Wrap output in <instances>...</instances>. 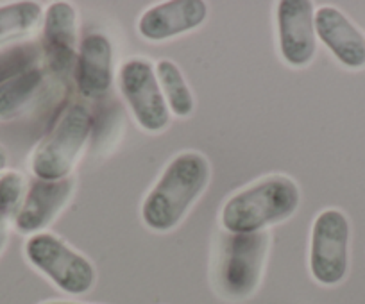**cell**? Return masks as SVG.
Returning a JSON list of instances; mask_svg holds the SVG:
<instances>
[{
  "label": "cell",
  "mask_w": 365,
  "mask_h": 304,
  "mask_svg": "<svg viewBox=\"0 0 365 304\" xmlns=\"http://www.w3.org/2000/svg\"><path fill=\"white\" fill-rule=\"evenodd\" d=\"M210 176L212 167L201 152L187 150L175 156L143 201L145 226L160 233L174 229L206 190Z\"/></svg>",
  "instance_id": "cell-1"
},
{
  "label": "cell",
  "mask_w": 365,
  "mask_h": 304,
  "mask_svg": "<svg viewBox=\"0 0 365 304\" xmlns=\"http://www.w3.org/2000/svg\"><path fill=\"white\" fill-rule=\"evenodd\" d=\"M299 202L301 192L290 177L270 176L235 194L224 204L220 222L233 235L265 231V227L290 219Z\"/></svg>",
  "instance_id": "cell-2"
},
{
  "label": "cell",
  "mask_w": 365,
  "mask_h": 304,
  "mask_svg": "<svg viewBox=\"0 0 365 304\" xmlns=\"http://www.w3.org/2000/svg\"><path fill=\"white\" fill-rule=\"evenodd\" d=\"M93 131V117L83 104H72L41 140L31 158L36 179L61 181L70 177Z\"/></svg>",
  "instance_id": "cell-3"
},
{
  "label": "cell",
  "mask_w": 365,
  "mask_h": 304,
  "mask_svg": "<svg viewBox=\"0 0 365 304\" xmlns=\"http://www.w3.org/2000/svg\"><path fill=\"white\" fill-rule=\"evenodd\" d=\"M267 251V231L224 235L217 249L213 268V279L220 295L231 300H240L255 293L262 279Z\"/></svg>",
  "instance_id": "cell-4"
},
{
  "label": "cell",
  "mask_w": 365,
  "mask_h": 304,
  "mask_svg": "<svg viewBox=\"0 0 365 304\" xmlns=\"http://www.w3.org/2000/svg\"><path fill=\"white\" fill-rule=\"evenodd\" d=\"M26 256L34 268L70 295H83L96 285V268L91 261L51 233L29 236Z\"/></svg>",
  "instance_id": "cell-5"
},
{
  "label": "cell",
  "mask_w": 365,
  "mask_h": 304,
  "mask_svg": "<svg viewBox=\"0 0 365 304\" xmlns=\"http://www.w3.org/2000/svg\"><path fill=\"white\" fill-rule=\"evenodd\" d=\"M349 265V222L340 209H324L312 227L310 271L321 285H339Z\"/></svg>",
  "instance_id": "cell-6"
},
{
  "label": "cell",
  "mask_w": 365,
  "mask_h": 304,
  "mask_svg": "<svg viewBox=\"0 0 365 304\" xmlns=\"http://www.w3.org/2000/svg\"><path fill=\"white\" fill-rule=\"evenodd\" d=\"M118 86L142 129L161 132L170 124V111L156 78L153 63L143 58H133L120 66Z\"/></svg>",
  "instance_id": "cell-7"
},
{
  "label": "cell",
  "mask_w": 365,
  "mask_h": 304,
  "mask_svg": "<svg viewBox=\"0 0 365 304\" xmlns=\"http://www.w3.org/2000/svg\"><path fill=\"white\" fill-rule=\"evenodd\" d=\"M276 20L282 58L296 68L310 65L317 52L314 2L282 0L278 4Z\"/></svg>",
  "instance_id": "cell-8"
},
{
  "label": "cell",
  "mask_w": 365,
  "mask_h": 304,
  "mask_svg": "<svg viewBox=\"0 0 365 304\" xmlns=\"http://www.w3.org/2000/svg\"><path fill=\"white\" fill-rule=\"evenodd\" d=\"M73 190L76 181L72 177L61 181H34L15 216L16 231L31 236L41 233L68 204Z\"/></svg>",
  "instance_id": "cell-9"
},
{
  "label": "cell",
  "mask_w": 365,
  "mask_h": 304,
  "mask_svg": "<svg viewBox=\"0 0 365 304\" xmlns=\"http://www.w3.org/2000/svg\"><path fill=\"white\" fill-rule=\"evenodd\" d=\"M206 16L208 6L202 0H168L143 13L138 31L145 40L165 41L197 29Z\"/></svg>",
  "instance_id": "cell-10"
},
{
  "label": "cell",
  "mask_w": 365,
  "mask_h": 304,
  "mask_svg": "<svg viewBox=\"0 0 365 304\" xmlns=\"http://www.w3.org/2000/svg\"><path fill=\"white\" fill-rule=\"evenodd\" d=\"M76 83L81 95L101 99L113 83V45L104 34H88L76 61Z\"/></svg>",
  "instance_id": "cell-11"
},
{
  "label": "cell",
  "mask_w": 365,
  "mask_h": 304,
  "mask_svg": "<svg viewBox=\"0 0 365 304\" xmlns=\"http://www.w3.org/2000/svg\"><path fill=\"white\" fill-rule=\"evenodd\" d=\"M315 33L333 56L347 68L365 66V36L354 23L331 6L315 11Z\"/></svg>",
  "instance_id": "cell-12"
},
{
  "label": "cell",
  "mask_w": 365,
  "mask_h": 304,
  "mask_svg": "<svg viewBox=\"0 0 365 304\" xmlns=\"http://www.w3.org/2000/svg\"><path fill=\"white\" fill-rule=\"evenodd\" d=\"M77 15L68 2H54L43 16V52L58 73L70 72L77 61Z\"/></svg>",
  "instance_id": "cell-13"
},
{
  "label": "cell",
  "mask_w": 365,
  "mask_h": 304,
  "mask_svg": "<svg viewBox=\"0 0 365 304\" xmlns=\"http://www.w3.org/2000/svg\"><path fill=\"white\" fill-rule=\"evenodd\" d=\"M43 85V72L38 66L0 83V120L22 115L36 99Z\"/></svg>",
  "instance_id": "cell-14"
},
{
  "label": "cell",
  "mask_w": 365,
  "mask_h": 304,
  "mask_svg": "<svg viewBox=\"0 0 365 304\" xmlns=\"http://www.w3.org/2000/svg\"><path fill=\"white\" fill-rule=\"evenodd\" d=\"M43 19L38 2H13L0 6V47L31 36Z\"/></svg>",
  "instance_id": "cell-15"
},
{
  "label": "cell",
  "mask_w": 365,
  "mask_h": 304,
  "mask_svg": "<svg viewBox=\"0 0 365 304\" xmlns=\"http://www.w3.org/2000/svg\"><path fill=\"white\" fill-rule=\"evenodd\" d=\"M156 78L167 100L168 111L175 117H190L195 110V100L179 66L170 59H161L156 65Z\"/></svg>",
  "instance_id": "cell-16"
},
{
  "label": "cell",
  "mask_w": 365,
  "mask_h": 304,
  "mask_svg": "<svg viewBox=\"0 0 365 304\" xmlns=\"http://www.w3.org/2000/svg\"><path fill=\"white\" fill-rule=\"evenodd\" d=\"M26 179L20 172L9 170L0 176V219L16 216L26 199Z\"/></svg>",
  "instance_id": "cell-17"
},
{
  "label": "cell",
  "mask_w": 365,
  "mask_h": 304,
  "mask_svg": "<svg viewBox=\"0 0 365 304\" xmlns=\"http://www.w3.org/2000/svg\"><path fill=\"white\" fill-rule=\"evenodd\" d=\"M6 167H8V150L0 145V176L4 174Z\"/></svg>",
  "instance_id": "cell-18"
},
{
  "label": "cell",
  "mask_w": 365,
  "mask_h": 304,
  "mask_svg": "<svg viewBox=\"0 0 365 304\" xmlns=\"http://www.w3.org/2000/svg\"><path fill=\"white\" fill-rule=\"evenodd\" d=\"M45 304H79V303H63V300H58V303H45Z\"/></svg>",
  "instance_id": "cell-19"
}]
</instances>
